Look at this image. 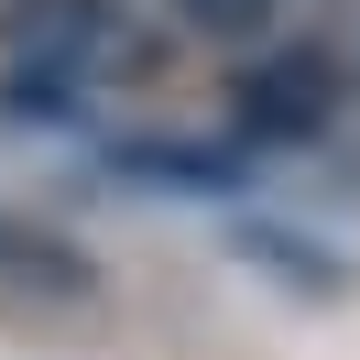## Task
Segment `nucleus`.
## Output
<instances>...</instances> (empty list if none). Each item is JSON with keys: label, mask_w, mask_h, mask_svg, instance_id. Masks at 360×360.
Segmentation results:
<instances>
[{"label": "nucleus", "mask_w": 360, "mask_h": 360, "mask_svg": "<svg viewBox=\"0 0 360 360\" xmlns=\"http://www.w3.org/2000/svg\"><path fill=\"white\" fill-rule=\"evenodd\" d=\"M0 44H11V110H77L88 88L142 66V33L110 0H22L0 11Z\"/></svg>", "instance_id": "obj_1"}, {"label": "nucleus", "mask_w": 360, "mask_h": 360, "mask_svg": "<svg viewBox=\"0 0 360 360\" xmlns=\"http://www.w3.org/2000/svg\"><path fill=\"white\" fill-rule=\"evenodd\" d=\"M98 306V262L44 219H11L0 207V328H55V316Z\"/></svg>", "instance_id": "obj_2"}, {"label": "nucleus", "mask_w": 360, "mask_h": 360, "mask_svg": "<svg viewBox=\"0 0 360 360\" xmlns=\"http://www.w3.org/2000/svg\"><path fill=\"white\" fill-rule=\"evenodd\" d=\"M338 98H349L338 55L328 44H284V55H262V66L240 77V131L251 142H316L338 120Z\"/></svg>", "instance_id": "obj_3"}, {"label": "nucleus", "mask_w": 360, "mask_h": 360, "mask_svg": "<svg viewBox=\"0 0 360 360\" xmlns=\"http://www.w3.org/2000/svg\"><path fill=\"white\" fill-rule=\"evenodd\" d=\"M120 175H164L175 197H207V186H229V153H207V142H131Z\"/></svg>", "instance_id": "obj_4"}, {"label": "nucleus", "mask_w": 360, "mask_h": 360, "mask_svg": "<svg viewBox=\"0 0 360 360\" xmlns=\"http://www.w3.org/2000/svg\"><path fill=\"white\" fill-rule=\"evenodd\" d=\"M186 11V33H219V44H240V33H262L284 0H175Z\"/></svg>", "instance_id": "obj_5"}]
</instances>
